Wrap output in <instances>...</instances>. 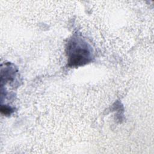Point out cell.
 <instances>
[{"mask_svg":"<svg viewBox=\"0 0 154 154\" xmlns=\"http://www.w3.org/2000/svg\"><path fill=\"white\" fill-rule=\"evenodd\" d=\"M69 63L72 66L82 65L87 63L90 52L85 43L73 42L69 47Z\"/></svg>","mask_w":154,"mask_h":154,"instance_id":"1","label":"cell"}]
</instances>
